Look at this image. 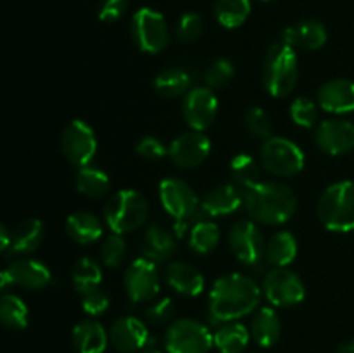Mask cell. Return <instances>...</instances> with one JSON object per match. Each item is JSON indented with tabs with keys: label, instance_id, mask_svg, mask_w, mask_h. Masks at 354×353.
Returning <instances> with one entry per match:
<instances>
[{
	"label": "cell",
	"instance_id": "cell-23",
	"mask_svg": "<svg viewBox=\"0 0 354 353\" xmlns=\"http://www.w3.org/2000/svg\"><path fill=\"white\" fill-rule=\"evenodd\" d=\"M140 248L145 258L152 260L156 263H162L175 255L176 239L168 228L159 224H154L142 235Z\"/></svg>",
	"mask_w": 354,
	"mask_h": 353
},
{
	"label": "cell",
	"instance_id": "cell-22",
	"mask_svg": "<svg viewBox=\"0 0 354 353\" xmlns=\"http://www.w3.org/2000/svg\"><path fill=\"white\" fill-rule=\"evenodd\" d=\"M244 196L245 194L234 183L218 185L203 197L201 210L209 217H227L235 213L244 204Z\"/></svg>",
	"mask_w": 354,
	"mask_h": 353
},
{
	"label": "cell",
	"instance_id": "cell-38",
	"mask_svg": "<svg viewBox=\"0 0 354 353\" xmlns=\"http://www.w3.org/2000/svg\"><path fill=\"white\" fill-rule=\"evenodd\" d=\"M290 118L301 128H313L318 121V106L310 97H296L290 104Z\"/></svg>",
	"mask_w": 354,
	"mask_h": 353
},
{
	"label": "cell",
	"instance_id": "cell-10",
	"mask_svg": "<svg viewBox=\"0 0 354 353\" xmlns=\"http://www.w3.org/2000/svg\"><path fill=\"white\" fill-rule=\"evenodd\" d=\"M61 151L71 165L83 168L97 154V137L93 128L83 120H73L61 135Z\"/></svg>",
	"mask_w": 354,
	"mask_h": 353
},
{
	"label": "cell",
	"instance_id": "cell-2",
	"mask_svg": "<svg viewBox=\"0 0 354 353\" xmlns=\"http://www.w3.org/2000/svg\"><path fill=\"white\" fill-rule=\"evenodd\" d=\"M244 206L249 217L263 225H282L297 210L296 194L289 185L275 180L259 182L245 192Z\"/></svg>",
	"mask_w": 354,
	"mask_h": 353
},
{
	"label": "cell",
	"instance_id": "cell-30",
	"mask_svg": "<svg viewBox=\"0 0 354 353\" xmlns=\"http://www.w3.org/2000/svg\"><path fill=\"white\" fill-rule=\"evenodd\" d=\"M230 183H234L242 192H248L251 187L259 183V175H261V166L252 156L249 154H237L230 161Z\"/></svg>",
	"mask_w": 354,
	"mask_h": 353
},
{
	"label": "cell",
	"instance_id": "cell-12",
	"mask_svg": "<svg viewBox=\"0 0 354 353\" xmlns=\"http://www.w3.org/2000/svg\"><path fill=\"white\" fill-rule=\"evenodd\" d=\"M228 246L235 258L244 265H258L265 258V237L254 220H239L232 225Z\"/></svg>",
	"mask_w": 354,
	"mask_h": 353
},
{
	"label": "cell",
	"instance_id": "cell-33",
	"mask_svg": "<svg viewBox=\"0 0 354 353\" xmlns=\"http://www.w3.org/2000/svg\"><path fill=\"white\" fill-rule=\"evenodd\" d=\"M71 282L80 294L99 289L100 282H102V269L95 260L83 256V258L76 260L75 265H73Z\"/></svg>",
	"mask_w": 354,
	"mask_h": 353
},
{
	"label": "cell",
	"instance_id": "cell-46",
	"mask_svg": "<svg viewBox=\"0 0 354 353\" xmlns=\"http://www.w3.org/2000/svg\"><path fill=\"white\" fill-rule=\"evenodd\" d=\"M10 239H12V230L7 228V225L0 227V251L6 253L10 246Z\"/></svg>",
	"mask_w": 354,
	"mask_h": 353
},
{
	"label": "cell",
	"instance_id": "cell-9",
	"mask_svg": "<svg viewBox=\"0 0 354 353\" xmlns=\"http://www.w3.org/2000/svg\"><path fill=\"white\" fill-rule=\"evenodd\" d=\"M263 294L266 300L279 308H290L306 298L303 279L287 266H273L263 279Z\"/></svg>",
	"mask_w": 354,
	"mask_h": 353
},
{
	"label": "cell",
	"instance_id": "cell-6",
	"mask_svg": "<svg viewBox=\"0 0 354 353\" xmlns=\"http://www.w3.org/2000/svg\"><path fill=\"white\" fill-rule=\"evenodd\" d=\"M213 346L214 334L196 318H178L166 329L165 348L168 353H209Z\"/></svg>",
	"mask_w": 354,
	"mask_h": 353
},
{
	"label": "cell",
	"instance_id": "cell-31",
	"mask_svg": "<svg viewBox=\"0 0 354 353\" xmlns=\"http://www.w3.org/2000/svg\"><path fill=\"white\" fill-rule=\"evenodd\" d=\"M192 85V76L183 68H168L159 73L154 80V89L159 96L175 99V97L187 96Z\"/></svg>",
	"mask_w": 354,
	"mask_h": 353
},
{
	"label": "cell",
	"instance_id": "cell-18",
	"mask_svg": "<svg viewBox=\"0 0 354 353\" xmlns=\"http://www.w3.org/2000/svg\"><path fill=\"white\" fill-rule=\"evenodd\" d=\"M149 339L147 325L131 315L116 318L109 329L111 345L121 353H137L147 345Z\"/></svg>",
	"mask_w": 354,
	"mask_h": 353
},
{
	"label": "cell",
	"instance_id": "cell-3",
	"mask_svg": "<svg viewBox=\"0 0 354 353\" xmlns=\"http://www.w3.org/2000/svg\"><path fill=\"white\" fill-rule=\"evenodd\" d=\"M299 59L296 48L286 42H275L268 47L263 61V87L272 97H287L297 85Z\"/></svg>",
	"mask_w": 354,
	"mask_h": 353
},
{
	"label": "cell",
	"instance_id": "cell-50",
	"mask_svg": "<svg viewBox=\"0 0 354 353\" xmlns=\"http://www.w3.org/2000/svg\"><path fill=\"white\" fill-rule=\"evenodd\" d=\"M263 2H273V0H263Z\"/></svg>",
	"mask_w": 354,
	"mask_h": 353
},
{
	"label": "cell",
	"instance_id": "cell-37",
	"mask_svg": "<svg viewBox=\"0 0 354 353\" xmlns=\"http://www.w3.org/2000/svg\"><path fill=\"white\" fill-rule=\"evenodd\" d=\"M234 76H235V66L234 62L227 57L214 59V61L207 66L206 73H204L206 85L213 90L227 87L228 83L232 82Z\"/></svg>",
	"mask_w": 354,
	"mask_h": 353
},
{
	"label": "cell",
	"instance_id": "cell-27",
	"mask_svg": "<svg viewBox=\"0 0 354 353\" xmlns=\"http://www.w3.org/2000/svg\"><path fill=\"white\" fill-rule=\"evenodd\" d=\"M66 234L78 244H93L102 235V221L90 211H75L66 218Z\"/></svg>",
	"mask_w": 354,
	"mask_h": 353
},
{
	"label": "cell",
	"instance_id": "cell-16",
	"mask_svg": "<svg viewBox=\"0 0 354 353\" xmlns=\"http://www.w3.org/2000/svg\"><path fill=\"white\" fill-rule=\"evenodd\" d=\"M0 287L6 289L9 284L24 287V289H44L52 282L50 269L44 262L35 258H21L10 263L2 272Z\"/></svg>",
	"mask_w": 354,
	"mask_h": 353
},
{
	"label": "cell",
	"instance_id": "cell-15",
	"mask_svg": "<svg viewBox=\"0 0 354 353\" xmlns=\"http://www.w3.org/2000/svg\"><path fill=\"white\" fill-rule=\"evenodd\" d=\"M168 147V156L173 165L183 170H190L206 161L211 152V141L203 132L190 130L178 135Z\"/></svg>",
	"mask_w": 354,
	"mask_h": 353
},
{
	"label": "cell",
	"instance_id": "cell-24",
	"mask_svg": "<svg viewBox=\"0 0 354 353\" xmlns=\"http://www.w3.org/2000/svg\"><path fill=\"white\" fill-rule=\"evenodd\" d=\"M73 346L78 353H104L109 345V332L100 322L86 318L73 327Z\"/></svg>",
	"mask_w": 354,
	"mask_h": 353
},
{
	"label": "cell",
	"instance_id": "cell-36",
	"mask_svg": "<svg viewBox=\"0 0 354 353\" xmlns=\"http://www.w3.org/2000/svg\"><path fill=\"white\" fill-rule=\"evenodd\" d=\"M220 227L211 220H201L190 228L189 246L199 255H209L220 244Z\"/></svg>",
	"mask_w": 354,
	"mask_h": 353
},
{
	"label": "cell",
	"instance_id": "cell-19",
	"mask_svg": "<svg viewBox=\"0 0 354 353\" xmlns=\"http://www.w3.org/2000/svg\"><path fill=\"white\" fill-rule=\"evenodd\" d=\"M318 106L332 114H348L354 111V82L334 78L325 82L318 90Z\"/></svg>",
	"mask_w": 354,
	"mask_h": 353
},
{
	"label": "cell",
	"instance_id": "cell-41",
	"mask_svg": "<svg viewBox=\"0 0 354 353\" xmlns=\"http://www.w3.org/2000/svg\"><path fill=\"white\" fill-rule=\"evenodd\" d=\"M127 255V242L121 234H111L100 246V260L107 269H118Z\"/></svg>",
	"mask_w": 354,
	"mask_h": 353
},
{
	"label": "cell",
	"instance_id": "cell-32",
	"mask_svg": "<svg viewBox=\"0 0 354 353\" xmlns=\"http://www.w3.org/2000/svg\"><path fill=\"white\" fill-rule=\"evenodd\" d=\"M76 189L80 194L90 197V199H99L106 196L111 189V180L104 170L93 168V166H83L76 172Z\"/></svg>",
	"mask_w": 354,
	"mask_h": 353
},
{
	"label": "cell",
	"instance_id": "cell-35",
	"mask_svg": "<svg viewBox=\"0 0 354 353\" xmlns=\"http://www.w3.org/2000/svg\"><path fill=\"white\" fill-rule=\"evenodd\" d=\"M0 320L10 331H23L30 320V310L19 296L3 294L0 298Z\"/></svg>",
	"mask_w": 354,
	"mask_h": 353
},
{
	"label": "cell",
	"instance_id": "cell-13",
	"mask_svg": "<svg viewBox=\"0 0 354 353\" xmlns=\"http://www.w3.org/2000/svg\"><path fill=\"white\" fill-rule=\"evenodd\" d=\"M159 201L166 213L178 221L190 218L201 208V201L192 187L185 180L175 179V176L161 180Z\"/></svg>",
	"mask_w": 354,
	"mask_h": 353
},
{
	"label": "cell",
	"instance_id": "cell-7",
	"mask_svg": "<svg viewBox=\"0 0 354 353\" xmlns=\"http://www.w3.org/2000/svg\"><path fill=\"white\" fill-rule=\"evenodd\" d=\"M263 168L277 176H294L303 172L304 152L299 145L286 137H270L259 147Z\"/></svg>",
	"mask_w": 354,
	"mask_h": 353
},
{
	"label": "cell",
	"instance_id": "cell-1",
	"mask_svg": "<svg viewBox=\"0 0 354 353\" xmlns=\"http://www.w3.org/2000/svg\"><path fill=\"white\" fill-rule=\"evenodd\" d=\"M263 289L254 279L244 273H227L214 280L209 291L207 310L216 324L237 322L258 310Z\"/></svg>",
	"mask_w": 354,
	"mask_h": 353
},
{
	"label": "cell",
	"instance_id": "cell-4",
	"mask_svg": "<svg viewBox=\"0 0 354 353\" xmlns=\"http://www.w3.org/2000/svg\"><path fill=\"white\" fill-rule=\"evenodd\" d=\"M317 215L322 225L330 232L354 230V180H341L318 197Z\"/></svg>",
	"mask_w": 354,
	"mask_h": 353
},
{
	"label": "cell",
	"instance_id": "cell-47",
	"mask_svg": "<svg viewBox=\"0 0 354 353\" xmlns=\"http://www.w3.org/2000/svg\"><path fill=\"white\" fill-rule=\"evenodd\" d=\"M137 353H162V352H161V348L158 346V343H156V339L151 338L149 339L147 345H145L142 350H138Z\"/></svg>",
	"mask_w": 354,
	"mask_h": 353
},
{
	"label": "cell",
	"instance_id": "cell-21",
	"mask_svg": "<svg viewBox=\"0 0 354 353\" xmlns=\"http://www.w3.org/2000/svg\"><path fill=\"white\" fill-rule=\"evenodd\" d=\"M327 28L324 23L315 19H304L299 23L290 24L286 28L280 40L294 48H304V51H318L327 44Z\"/></svg>",
	"mask_w": 354,
	"mask_h": 353
},
{
	"label": "cell",
	"instance_id": "cell-42",
	"mask_svg": "<svg viewBox=\"0 0 354 353\" xmlns=\"http://www.w3.org/2000/svg\"><path fill=\"white\" fill-rule=\"evenodd\" d=\"M175 314V305L169 298L152 300V303L145 308V320L152 325H162L171 320Z\"/></svg>",
	"mask_w": 354,
	"mask_h": 353
},
{
	"label": "cell",
	"instance_id": "cell-8",
	"mask_svg": "<svg viewBox=\"0 0 354 353\" xmlns=\"http://www.w3.org/2000/svg\"><path fill=\"white\" fill-rule=\"evenodd\" d=\"M131 40L145 54H159L169 44V30L165 16L151 7H142L131 17Z\"/></svg>",
	"mask_w": 354,
	"mask_h": 353
},
{
	"label": "cell",
	"instance_id": "cell-11",
	"mask_svg": "<svg viewBox=\"0 0 354 353\" xmlns=\"http://www.w3.org/2000/svg\"><path fill=\"white\" fill-rule=\"evenodd\" d=\"M124 287H127L128 298L133 303L156 300L161 289L158 263L145 256L133 260L124 272Z\"/></svg>",
	"mask_w": 354,
	"mask_h": 353
},
{
	"label": "cell",
	"instance_id": "cell-26",
	"mask_svg": "<svg viewBox=\"0 0 354 353\" xmlns=\"http://www.w3.org/2000/svg\"><path fill=\"white\" fill-rule=\"evenodd\" d=\"M251 338L263 348L277 345L282 334V322L272 307H261L254 311L251 320Z\"/></svg>",
	"mask_w": 354,
	"mask_h": 353
},
{
	"label": "cell",
	"instance_id": "cell-49",
	"mask_svg": "<svg viewBox=\"0 0 354 353\" xmlns=\"http://www.w3.org/2000/svg\"><path fill=\"white\" fill-rule=\"evenodd\" d=\"M335 353H349V352H348V346H342V348H339Z\"/></svg>",
	"mask_w": 354,
	"mask_h": 353
},
{
	"label": "cell",
	"instance_id": "cell-20",
	"mask_svg": "<svg viewBox=\"0 0 354 353\" xmlns=\"http://www.w3.org/2000/svg\"><path fill=\"white\" fill-rule=\"evenodd\" d=\"M165 279L175 293L187 298L199 296L206 287V280L199 269L185 262H169L165 270Z\"/></svg>",
	"mask_w": 354,
	"mask_h": 353
},
{
	"label": "cell",
	"instance_id": "cell-40",
	"mask_svg": "<svg viewBox=\"0 0 354 353\" xmlns=\"http://www.w3.org/2000/svg\"><path fill=\"white\" fill-rule=\"evenodd\" d=\"M204 31V21L201 14L197 12H185L180 16L178 23H176V38L182 44H194L199 40L201 35Z\"/></svg>",
	"mask_w": 354,
	"mask_h": 353
},
{
	"label": "cell",
	"instance_id": "cell-17",
	"mask_svg": "<svg viewBox=\"0 0 354 353\" xmlns=\"http://www.w3.org/2000/svg\"><path fill=\"white\" fill-rule=\"evenodd\" d=\"M315 141L325 154H346L354 149V123L341 118L324 120L315 130Z\"/></svg>",
	"mask_w": 354,
	"mask_h": 353
},
{
	"label": "cell",
	"instance_id": "cell-29",
	"mask_svg": "<svg viewBox=\"0 0 354 353\" xmlns=\"http://www.w3.org/2000/svg\"><path fill=\"white\" fill-rule=\"evenodd\" d=\"M297 256V239L289 230H280L266 242L265 260L272 266H287Z\"/></svg>",
	"mask_w": 354,
	"mask_h": 353
},
{
	"label": "cell",
	"instance_id": "cell-39",
	"mask_svg": "<svg viewBox=\"0 0 354 353\" xmlns=\"http://www.w3.org/2000/svg\"><path fill=\"white\" fill-rule=\"evenodd\" d=\"M244 125L252 137L261 138V141H266V138L273 137L272 135L273 134L272 120H270L268 113H266L263 107L254 106V107H251V109L245 111Z\"/></svg>",
	"mask_w": 354,
	"mask_h": 353
},
{
	"label": "cell",
	"instance_id": "cell-43",
	"mask_svg": "<svg viewBox=\"0 0 354 353\" xmlns=\"http://www.w3.org/2000/svg\"><path fill=\"white\" fill-rule=\"evenodd\" d=\"M135 151L140 156L142 159H147V161H159L165 156H168L169 147H166L158 137H152V135H145L135 145Z\"/></svg>",
	"mask_w": 354,
	"mask_h": 353
},
{
	"label": "cell",
	"instance_id": "cell-5",
	"mask_svg": "<svg viewBox=\"0 0 354 353\" xmlns=\"http://www.w3.org/2000/svg\"><path fill=\"white\" fill-rule=\"evenodd\" d=\"M149 217V201L135 189H121L107 199L104 206V221L114 234L137 230Z\"/></svg>",
	"mask_w": 354,
	"mask_h": 353
},
{
	"label": "cell",
	"instance_id": "cell-48",
	"mask_svg": "<svg viewBox=\"0 0 354 353\" xmlns=\"http://www.w3.org/2000/svg\"><path fill=\"white\" fill-rule=\"evenodd\" d=\"M348 352H349V353H354V339L348 345Z\"/></svg>",
	"mask_w": 354,
	"mask_h": 353
},
{
	"label": "cell",
	"instance_id": "cell-25",
	"mask_svg": "<svg viewBox=\"0 0 354 353\" xmlns=\"http://www.w3.org/2000/svg\"><path fill=\"white\" fill-rule=\"evenodd\" d=\"M44 241V224L38 218H26L12 230L10 246L3 255L6 256H24L37 251Z\"/></svg>",
	"mask_w": 354,
	"mask_h": 353
},
{
	"label": "cell",
	"instance_id": "cell-14",
	"mask_svg": "<svg viewBox=\"0 0 354 353\" xmlns=\"http://www.w3.org/2000/svg\"><path fill=\"white\" fill-rule=\"evenodd\" d=\"M182 114L192 130L204 132L213 125L218 114V97L209 87H194L183 96Z\"/></svg>",
	"mask_w": 354,
	"mask_h": 353
},
{
	"label": "cell",
	"instance_id": "cell-44",
	"mask_svg": "<svg viewBox=\"0 0 354 353\" xmlns=\"http://www.w3.org/2000/svg\"><path fill=\"white\" fill-rule=\"evenodd\" d=\"M109 307L111 298L102 289H95L86 294H82V308L90 317H100V315H104L109 310Z\"/></svg>",
	"mask_w": 354,
	"mask_h": 353
},
{
	"label": "cell",
	"instance_id": "cell-28",
	"mask_svg": "<svg viewBox=\"0 0 354 353\" xmlns=\"http://www.w3.org/2000/svg\"><path fill=\"white\" fill-rule=\"evenodd\" d=\"M251 331L241 322H225L214 332V348L220 353H242L249 345Z\"/></svg>",
	"mask_w": 354,
	"mask_h": 353
},
{
	"label": "cell",
	"instance_id": "cell-34",
	"mask_svg": "<svg viewBox=\"0 0 354 353\" xmlns=\"http://www.w3.org/2000/svg\"><path fill=\"white\" fill-rule=\"evenodd\" d=\"M251 14V0H216L214 17L228 30L242 26Z\"/></svg>",
	"mask_w": 354,
	"mask_h": 353
},
{
	"label": "cell",
	"instance_id": "cell-45",
	"mask_svg": "<svg viewBox=\"0 0 354 353\" xmlns=\"http://www.w3.org/2000/svg\"><path fill=\"white\" fill-rule=\"evenodd\" d=\"M128 9V0H102L99 6V19L102 23H114L121 19Z\"/></svg>",
	"mask_w": 354,
	"mask_h": 353
}]
</instances>
